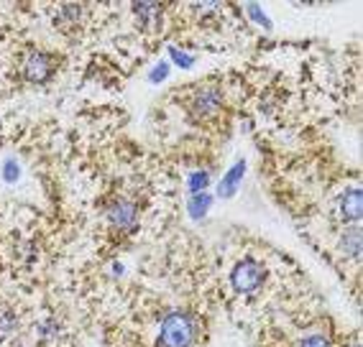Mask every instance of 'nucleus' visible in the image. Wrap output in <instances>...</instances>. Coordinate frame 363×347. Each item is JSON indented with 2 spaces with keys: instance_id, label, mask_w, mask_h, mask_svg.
Wrapping results in <instances>:
<instances>
[{
  "instance_id": "19",
  "label": "nucleus",
  "mask_w": 363,
  "mask_h": 347,
  "mask_svg": "<svg viewBox=\"0 0 363 347\" xmlns=\"http://www.w3.org/2000/svg\"><path fill=\"white\" fill-rule=\"evenodd\" d=\"M167 77H169V62H159V64L149 72V82H154V84L164 82Z\"/></svg>"
},
{
  "instance_id": "7",
  "label": "nucleus",
  "mask_w": 363,
  "mask_h": 347,
  "mask_svg": "<svg viewBox=\"0 0 363 347\" xmlns=\"http://www.w3.org/2000/svg\"><path fill=\"white\" fill-rule=\"evenodd\" d=\"M243 176H246V161H238V164H235V166L223 176L220 184H218V197L230 200V197L238 192V184H240Z\"/></svg>"
},
{
  "instance_id": "10",
  "label": "nucleus",
  "mask_w": 363,
  "mask_h": 347,
  "mask_svg": "<svg viewBox=\"0 0 363 347\" xmlns=\"http://www.w3.org/2000/svg\"><path fill=\"white\" fill-rule=\"evenodd\" d=\"M340 251H343V256H348V258L361 256V227L353 225L350 230L343 232V238H340Z\"/></svg>"
},
{
  "instance_id": "15",
  "label": "nucleus",
  "mask_w": 363,
  "mask_h": 347,
  "mask_svg": "<svg viewBox=\"0 0 363 347\" xmlns=\"http://www.w3.org/2000/svg\"><path fill=\"white\" fill-rule=\"evenodd\" d=\"M169 59H172L177 67H182V69H189V67H192V62H195V59H192V54L182 52V49H177V46H172V49H169Z\"/></svg>"
},
{
  "instance_id": "8",
  "label": "nucleus",
  "mask_w": 363,
  "mask_h": 347,
  "mask_svg": "<svg viewBox=\"0 0 363 347\" xmlns=\"http://www.w3.org/2000/svg\"><path fill=\"white\" fill-rule=\"evenodd\" d=\"M337 210H340V217H343L345 222H358V217H361V189L358 187L348 189V192L340 197Z\"/></svg>"
},
{
  "instance_id": "11",
  "label": "nucleus",
  "mask_w": 363,
  "mask_h": 347,
  "mask_svg": "<svg viewBox=\"0 0 363 347\" xmlns=\"http://www.w3.org/2000/svg\"><path fill=\"white\" fill-rule=\"evenodd\" d=\"M210 205H213V197H210L208 192L192 194V197H189V205H187L189 217H192V220H202L205 215H208Z\"/></svg>"
},
{
  "instance_id": "3",
  "label": "nucleus",
  "mask_w": 363,
  "mask_h": 347,
  "mask_svg": "<svg viewBox=\"0 0 363 347\" xmlns=\"http://www.w3.org/2000/svg\"><path fill=\"white\" fill-rule=\"evenodd\" d=\"M23 79L28 84H41V82H49L54 77V72H57V57L52 52H31L26 59H23Z\"/></svg>"
},
{
  "instance_id": "18",
  "label": "nucleus",
  "mask_w": 363,
  "mask_h": 347,
  "mask_svg": "<svg viewBox=\"0 0 363 347\" xmlns=\"http://www.w3.org/2000/svg\"><path fill=\"white\" fill-rule=\"evenodd\" d=\"M246 13L251 16L253 21H256V23H259V26H264V28H272V21H269V16L264 13V11H261L259 6H246Z\"/></svg>"
},
{
  "instance_id": "13",
  "label": "nucleus",
  "mask_w": 363,
  "mask_h": 347,
  "mask_svg": "<svg viewBox=\"0 0 363 347\" xmlns=\"http://www.w3.org/2000/svg\"><path fill=\"white\" fill-rule=\"evenodd\" d=\"M210 184V171H205V169H200V171H192L187 179V189L189 194H202L205 189H208Z\"/></svg>"
},
{
  "instance_id": "1",
  "label": "nucleus",
  "mask_w": 363,
  "mask_h": 347,
  "mask_svg": "<svg viewBox=\"0 0 363 347\" xmlns=\"http://www.w3.org/2000/svg\"><path fill=\"white\" fill-rule=\"evenodd\" d=\"M197 340V322L189 312H169L162 319L159 342L162 347H192Z\"/></svg>"
},
{
  "instance_id": "4",
  "label": "nucleus",
  "mask_w": 363,
  "mask_h": 347,
  "mask_svg": "<svg viewBox=\"0 0 363 347\" xmlns=\"http://www.w3.org/2000/svg\"><path fill=\"white\" fill-rule=\"evenodd\" d=\"M220 105H223L220 87L218 84H202V87L195 90L192 100H189V113L197 120H208V118H213L220 110Z\"/></svg>"
},
{
  "instance_id": "9",
  "label": "nucleus",
  "mask_w": 363,
  "mask_h": 347,
  "mask_svg": "<svg viewBox=\"0 0 363 347\" xmlns=\"http://www.w3.org/2000/svg\"><path fill=\"white\" fill-rule=\"evenodd\" d=\"M130 11L136 13V18H138L141 26H154L156 21L162 18L164 6H159V3H133Z\"/></svg>"
},
{
  "instance_id": "17",
  "label": "nucleus",
  "mask_w": 363,
  "mask_h": 347,
  "mask_svg": "<svg viewBox=\"0 0 363 347\" xmlns=\"http://www.w3.org/2000/svg\"><path fill=\"white\" fill-rule=\"evenodd\" d=\"M299 347H333V342L325 337V334L315 332V334H307L305 340L299 342Z\"/></svg>"
},
{
  "instance_id": "12",
  "label": "nucleus",
  "mask_w": 363,
  "mask_h": 347,
  "mask_svg": "<svg viewBox=\"0 0 363 347\" xmlns=\"http://www.w3.org/2000/svg\"><path fill=\"white\" fill-rule=\"evenodd\" d=\"M18 329V314L13 309H0V342L8 340Z\"/></svg>"
},
{
  "instance_id": "14",
  "label": "nucleus",
  "mask_w": 363,
  "mask_h": 347,
  "mask_svg": "<svg viewBox=\"0 0 363 347\" xmlns=\"http://www.w3.org/2000/svg\"><path fill=\"white\" fill-rule=\"evenodd\" d=\"M18 179H21V164H16L13 159H8L3 164V181L6 184H16Z\"/></svg>"
},
{
  "instance_id": "16",
  "label": "nucleus",
  "mask_w": 363,
  "mask_h": 347,
  "mask_svg": "<svg viewBox=\"0 0 363 347\" xmlns=\"http://www.w3.org/2000/svg\"><path fill=\"white\" fill-rule=\"evenodd\" d=\"M59 337V324L54 319H49V322H44L39 327V340H44V342H54Z\"/></svg>"
},
{
  "instance_id": "2",
  "label": "nucleus",
  "mask_w": 363,
  "mask_h": 347,
  "mask_svg": "<svg viewBox=\"0 0 363 347\" xmlns=\"http://www.w3.org/2000/svg\"><path fill=\"white\" fill-rule=\"evenodd\" d=\"M266 281V271L259 261H253V258H246V261H240L233 271H230V286H233L238 294H253V291H259Z\"/></svg>"
},
{
  "instance_id": "5",
  "label": "nucleus",
  "mask_w": 363,
  "mask_h": 347,
  "mask_svg": "<svg viewBox=\"0 0 363 347\" xmlns=\"http://www.w3.org/2000/svg\"><path fill=\"white\" fill-rule=\"evenodd\" d=\"M105 215H108V222L121 232L136 230L138 225V207L130 200H116L113 205H108Z\"/></svg>"
},
{
  "instance_id": "6",
  "label": "nucleus",
  "mask_w": 363,
  "mask_h": 347,
  "mask_svg": "<svg viewBox=\"0 0 363 347\" xmlns=\"http://www.w3.org/2000/svg\"><path fill=\"white\" fill-rule=\"evenodd\" d=\"M54 21H57V26L62 28V31L72 33V31H77L79 26H82V21H84V8L82 6H62L57 8V16H54Z\"/></svg>"
}]
</instances>
